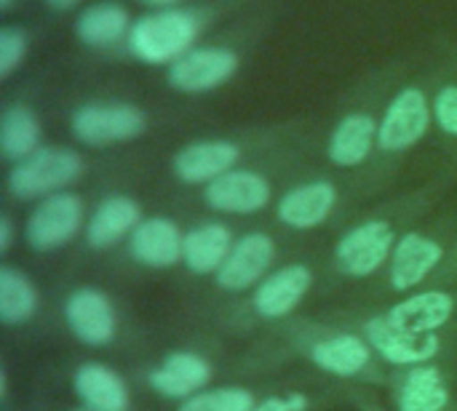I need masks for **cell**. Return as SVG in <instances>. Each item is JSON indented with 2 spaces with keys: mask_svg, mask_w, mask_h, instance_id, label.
Segmentation results:
<instances>
[{
  "mask_svg": "<svg viewBox=\"0 0 457 411\" xmlns=\"http://www.w3.org/2000/svg\"><path fill=\"white\" fill-rule=\"evenodd\" d=\"M254 356L257 364H281L289 358H303L329 377L367 388H388L394 372L378 358L372 345L356 329L337 321L335 316L321 321L300 318L276 324L268 342H262L260 350H254Z\"/></svg>",
  "mask_w": 457,
  "mask_h": 411,
  "instance_id": "1",
  "label": "cell"
},
{
  "mask_svg": "<svg viewBox=\"0 0 457 411\" xmlns=\"http://www.w3.org/2000/svg\"><path fill=\"white\" fill-rule=\"evenodd\" d=\"M316 284V275L308 265H284L268 273L252 292L244 308L225 313L222 324L228 329H252L260 324H284L305 302Z\"/></svg>",
  "mask_w": 457,
  "mask_h": 411,
  "instance_id": "2",
  "label": "cell"
},
{
  "mask_svg": "<svg viewBox=\"0 0 457 411\" xmlns=\"http://www.w3.org/2000/svg\"><path fill=\"white\" fill-rule=\"evenodd\" d=\"M204 32L201 13L190 8H158L134 21L129 32V51L153 67L174 64L187 51L195 48Z\"/></svg>",
  "mask_w": 457,
  "mask_h": 411,
  "instance_id": "3",
  "label": "cell"
},
{
  "mask_svg": "<svg viewBox=\"0 0 457 411\" xmlns=\"http://www.w3.org/2000/svg\"><path fill=\"white\" fill-rule=\"evenodd\" d=\"M337 321L356 329L378 353V358L388 369H410L423 364H442L450 337L447 332L439 334H404L394 329L383 310L378 313H335Z\"/></svg>",
  "mask_w": 457,
  "mask_h": 411,
  "instance_id": "4",
  "label": "cell"
},
{
  "mask_svg": "<svg viewBox=\"0 0 457 411\" xmlns=\"http://www.w3.org/2000/svg\"><path fill=\"white\" fill-rule=\"evenodd\" d=\"M399 238L394 222L386 217H370L353 225L335 246V273L351 281L375 278L388 267Z\"/></svg>",
  "mask_w": 457,
  "mask_h": 411,
  "instance_id": "5",
  "label": "cell"
},
{
  "mask_svg": "<svg viewBox=\"0 0 457 411\" xmlns=\"http://www.w3.org/2000/svg\"><path fill=\"white\" fill-rule=\"evenodd\" d=\"M83 177V158L70 147L43 144L8 171V193L16 201H43Z\"/></svg>",
  "mask_w": 457,
  "mask_h": 411,
  "instance_id": "6",
  "label": "cell"
},
{
  "mask_svg": "<svg viewBox=\"0 0 457 411\" xmlns=\"http://www.w3.org/2000/svg\"><path fill=\"white\" fill-rule=\"evenodd\" d=\"M86 203L78 193L62 190L54 193L29 211L24 225V241L32 251L48 254L67 246L72 238H78L80 230H86Z\"/></svg>",
  "mask_w": 457,
  "mask_h": 411,
  "instance_id": "7",
  "label": "cell"
},
{
  "mask_svg": "<svg viewBox=\"0 0 457 411\" xmlns=\"http://www.w3.org/2000/svg\"><path fill=\"white\" fill-rule=\"evenodd\" d=\"M447 262V246L423 233V230H407L388 262V275H386V289L391 294L407 297L418 289H423L426 284L434 281V275L442 270V265Z\"/></svg>",
  "mask_w": 457,
  "mask_h": 411,
  "instance_id": "8",
  "label": "cell"
},
{
  "mask_svg": "<svg viewBox=\"0 0 457 411\" xmlns=\"http://www.w3.org/2000/svg\"><path fill=\"white\" fill-rule=\"evenodd\" d=\"M72 134L88 147L120 144L142 136L147 131V115L126 102H91L72 112Z\"/></svg>",
  "mask_w": 457,
  "mask_h": 411,
  "instance_id": "9",
  "label": "cell"
},
{
  "mask_svg": "<svg viewBox=\"0 0 457 411\" xmlns=\"http://www.w3.org/2000/svg\"><path fill=\"white\" fill-rule=\"evenodd\" d=\"M386 321L404 334H439L457 326V292L426 286L383 308Z\"/></svg>",
  "mask_w": 457,
  "mask_h": 411,
  "instance_id": "10",
  "label": "cell"
},
{
  "mask_svg": "<svg viewBox=\"0 0 457 411\" xmlns=\"http://www.w3.org/2000/svg\"><path fill=\"white\" fill-rule=\"evenodd\" d=\"M67 332L86 348H107L118 337V310L107 292L96 286H78L67 294L64 308Z\"/></svg>",
  "mask_w": 457,
  "mask_h": 411,
  "instance_id": "11",
  "label": "cell"
},
{
  "mask_svg": "<svg viewBox=\"0 0 457 411\" xmlns=\"http://www.w3.org/2000/svg\"><path fill=\"white\" fill-rule=\"evenodd\" d=\"M388 390L396 411H457L453 382L442 364L394 369Z\"/></svg>",
  "mask_w": 457,
  "mask_h": 411,
  "instance_id": "12",
  "label": "cell"
},
{
  "mask_svg": "<svg viewBox=\"0 0 457 411\" xmlns=\"http://www.w3.org/2000/svg\"><path fill=\"white\" fill-rule=\"evenodd\" d=\"M278 246L268 233H246L236 241L230 257L214 275V286L225 294L252 292L268 273H273Z\"/></svg>",
  "mask_w": 457,
  "mask_h": 411,
  "instance_id": "13",
  "label": "cell"
},
{
  "mask_svg": "<svg viewBox=\"0 0 457 411\" xmlns=\"http://www.w3.org/2000/svg\"><path fill=\"white\" fill-rule=\"evenodd\" d=\"M431 123L434 107L428 104L426 94L420 88H404L391 99L386 115L380 118L378 147L383 152H407L410 147L423 142Z\"/></svg>",
  "mask_w": 457,
  "mask_h": 411,
  "instance_id": "14",
  "label": "cell"
},
{
  "mask_svg": "<svg viewBox=\"0 0 457 411\" xmlns=\"http://www.w3.org/2000/svg\"><path fill=\"white\" fill-rule=\"evenodd\" d=\"M204 201L209 209L220 214H257L270 206L273 201V185L265 174L254 169H233L214 182L204 185Z\"/></svg>",
  "mask_w": 457,
  "mask_h": 411,
  "instance_id": "15",
  "label": "cell"
},
{
  "mask_svg": "<svg viewBox=\"0 0 457 411\" xmlns=\"http://www.w3.org/2000/svg\"><path fill=\"white\" fill-rule=\"evenodd\" d=\"M238 70V56L230 48H193L169 67V86L185 94H204L225 86Z\"/></svg>",
  "mask_w": 457,
  "mask_h": 411,
  "instance_id": "16",
  "label": "cell"
},
{
  "mask_svg": "<svg viewBox=\"0 0 457 411\" xmlns=\"http://www.w3.org/2000/svg\"><path fill=\"white\" fill-rule=\"evenodd\" d=\"M340 193L329 179H311L287 190L276 203V219L289 230H316L337 209Z\"/></svg>",
  "mask_w": 457,
  "mask_h": 411,
  "instance_id": "17",
  "label": "cell"
},
{
  "mask_svg": "<svg viewBox=\"0 0 457 411\" xmlns=\"http://www.w3.org/2000/svg\"><path fill=\"white\" fill-rule=\"evenodd\" d=\"M185 233L169 217H150L129 235V257L150 270H169L182 262Z\"/></svg>",
  "mask_w": 457,
  "mask_h": 411,
  "instance_id": "18",
  "label": "cell"
},
{
  "mask_svg": "<svg viewBox=\"0 0 457 411\" xmlns=\"http://www.w3.org/2000/svg\"><path fill=\"white\" fill-rule=\"evenodd\" d=\"M241 150L230 139H201L182 147L174 160L171 171L185 185H209L217 177L238 169Z\"/></svg>",
  "mask_w": 457,
  "mask_h": 411,
  "instance_id": "19",
  "label": "cell"
},
{
  "mask_svg": "<svg viewBox=\"0 0 457 411\" xmlns=\"http://www.w3.org/2000/svg\"><path fill=\"white\" fill-rule=\"evenodd\" d=\"M142 206L129 195H110L104 198L86 222V246L94 251H104L129 241V235L142 222Z\"/></svg>",
  "mask_w": 457,
  "mask_h": 411,
  "instance_id": "20",
  "label": "cell"
},
{
  "mask_svg": "<svg viewBox=\"0 0 457 411\" xmlns=\"http://www.w3.org/2000/svg\"><path fill=\"white\" fill-rule=\"evenodd\" d=\"M72 390L86 409L129 411L131 393L126 380L107 364L86 361L72 372Z\"/></svg>",
  "mask_w": 457,
  "mask_h": 411,
  "instance_id": "21",
  "label": "cell"
},
{
  "mask_svg": "<svg viewBox=\"0 0 457 411\" xmlns=\"http://www.w3.org/2000/svg\"><path fill=\"white\" fill-rule=\"evenodd\" d=\"M236 235L225 222H204L185 233L182 265L193 275H217L236 246Z\"/></svg>",
  "mask_w": 457,
  "mask_h": 411,
  "instance_id": "22",
  "label": "cell"
},
{
  "mask_svg": "<svg viewBox=\"0 0 457 411\" xmlns=\"http://www.w3.org/2000/svg\"><path fill=\"white\" fill-rule=\"evenodd\" d=\"M378 128H380V120H375L367 112L345 115L329 136V144H327L329 160L340 169L361 166L378 147Z\"/></svg>",
  "mask_w": 457,
  "mask_h": 411,
  "instance_id": "23",
  "label": "cell"
},
{
  "mask_svg": "<svg viewBox=\"0 0 457 411\" xmlns=\"http://www.w3.org/2000/svg\"><path fill=\"white\" fill-rule=\"evenodd\" d=\"M131 16L123 5L118 3H96L88 5L78 21H75V35L80 43L88 48H110L118 45L120 40H129L131 32Z\"/></svg>",
  "mask_w": 457,
  "mask_h": 411,
  "instance_id": "24",
  "label": "cell"
},
{
  "mask_svg": "<svg viewBox=\"0 0 457 411\" xmlns=\"http://www.w3.org/2000/svg\"><path fill=\"white\" fill-rule=\"evenodd\" d=\"M40 313L37 286L16 267H0V321L3 326H24Z\"/></svg>",
  "mask_w": 457,
  "mask_h": 411,
  "instance_id": "25",
  "label": "cell"
},
{
  "mask_svg": "<svg viewBox=\"0 0 457 411\" xmlns=\"http://www.w3.org/2000/svg\"><path fill=\"white\" fill-rule=\"evenodd\" d=\"M40 139H43V128L29 107L24 104L5 107L0 118V150L11 163H19L32 152H37L43 147Z\"/></svg>",
  "mask_w": 457,
  "mask_h": 411,
  "instance_id": "26",
  "label": "cell"
},
{
  "mask_svg": "<svg viewBox=\"0 0 457 411\" xmlns=\"http://www.w3.org/2000/svg\"><path fill=\"white\" fill-rule=\"evenodd\" d=\"M257 396L254 390L244 385H222V388H206L195 396L179 401L177 411H254Z\"/></svg>",
  "mask_w": 457,
  "mask_h": 411,
  "instance_id": "27",
  "label": "cell"
},
{
  "mask_svg": "<svg viewBox=\"0 0 457 411\" xmlns=\"http://www.w3.org/2000/svg\"><path fill=\"white\" fill-rule=\"evenodd\" d=\"M161 366H166L171 374H177L185 385H190L195 393L206 390L212 377H214V364L195 353V350H169L161 361Z\"/></svg>",
  "mask_w": 457,
  "mask_h": 411,
  "instance_id": "28",
  "label": "cell"
},
{
  "mask_svg": "<svg viewBox=\"0 0 457 411\" xmlns=\"http://www.w3.org/2000/svg\"><path fill=\"white\" fill-rule=\"evenodd\" d=\"M27 56V35L16 27L0 29V78H11V72Z\"/></svg>",
  "mask_w": 457,
  "mask_h": 411,
  "instance_id": "29",
  "label": "cell"
},
{
  "mask_svg": "<svg viewBox=\"0 0 457 411\" xmlns=\"http://www.w3.org/2000/svg\"><path fill=\"white\" fill-rule=\"evenodd\" d=\"M145 382H147V388H150L153 393H158V396H163V399H169V401H185V399L195 396V390H193L190 385H185L177 374H171V372H169L166 366H161V364L145 374Z\"/></svg>",
  "mask_w": 457,
  "mask_h": 411,
  "instance_id": "30",
  "label": "cell"
},
{
  "mask_svg": "<svg viewBox=\"0 0 457 411\" xmlns=\"http://www.w3.org/2000/svg\"><path fill=\"white\" fill-rule=\"evenodd\" d=\"M434 123L447 134L457 139V86H445L434 96Z\"/></svg>",
  "mask_w": 457,
  "mask_h": 411,
  "instance_id": "31",
  "label": "cell"
},
{
  "mask_svg": "<svg viewBox=\"0 0 457 411\" xmlns=\"http://www.w3.org/2000/svg\"><path fill=\"white\" fill-rule=\"evenodd\" d=\"M311 399L305 393H289V396H265L257 401L254 411H308Z\"/></svg>",
  "mask_w": 457,
  "mask_h": 411,
  "instance_id": "32",
  "label": "cell"
},
{
  "mask_svg": "<svg viewBox=\"0 0 457 411\" xmlns=\"http://www.w3.org/2000/svg\"><path fill=\"white\" fill-rule=\"evenodd\" d=\"M353 407L359 411H386L370 393H367V385H345L343 390H340Z\"/></svg>",
  "mask_w": 457,
  "mask_h": 411,
  "instance_id": "33",
  "label": "cell"
},
{
  "mask_svg": "<svg viewBox=\"0 0 457 411\" xmlns=\"http://www.w3.org/2000/svg\"><path fill=\"white\" fill-rule=\"evenodd\" d=\"M11 243H13V222L8 214H3L0 217V254H8Z\"/></svg>",
  "mask_w": 457,
  "mask_h": 411,
  "instance_id": "34",
  "label": "cell"
},
{
  "mask_svg": "<svg viewBox=\"0 0 457 411\" xmlns=\"http://www.w3.org/2000/svg\"><path fill=\"white\" fill-rule=\"evenodd\" d=\"M145 5H153V8H177V3L182 0H142Z\"/></svg>",
  "mask_w": 457,
  "mask_h": 411,
  "instance_id": "35",
  "label": "cell"
},
{
  "mask_svg": "<svg viewBox=\"0 0 457 411\" xmlns=\"http://www.w3.org/2000/svg\"><path fill=\"white\" fill-rule=\"evenodd\" d=\"M80 0H48V5L51 8H56V11H64V8H72V5H78Z\"/></svg>",
  "mask_w": 457,
  "mask_h": 411,
  "instance_id": "36",
  "label": "cell"
},
{
  "mask_svg": "<svg viewBox=\"0 0 457 411\" xmlns=\"http://www.w3.org/2000/svg\"><path fill=\"white\" fill-rule=\"evenodd\" d=\"M11 3H13V0H0V8H11Z\"/></svg>",
  "mask_w": 457,
  "mask_h": 411,
  "instance_id": "37",
  "label": "cell"
},
{
  "mask_svg": "<svg viewBox=\"0 0 457 411\" xmlns=\"http://www.w3.org/2000/svg\"><path fill=\"white\" fill-rule=\"evenodd\" d=\"M75 411H94V409H86V407H80V409H75Z\"/></svg>",
  "mask_w": 457,
  "mask_h": 411,
  "instance_id": "38",
  "label": "cell"
}]
</instances>
